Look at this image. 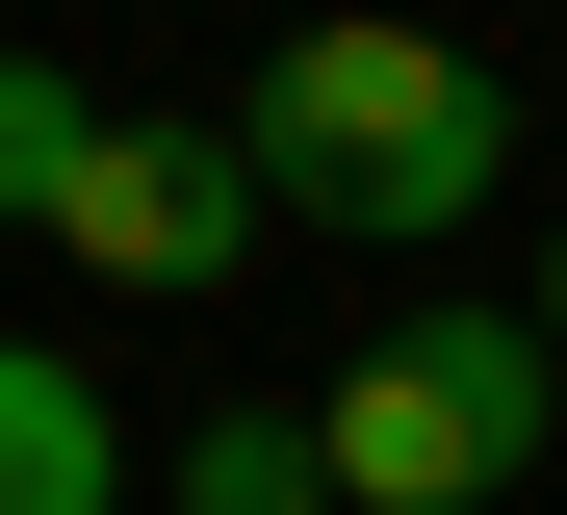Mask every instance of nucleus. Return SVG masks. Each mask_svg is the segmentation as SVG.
<instances>
[{"instance_id":"nucleus-1","label":"nucleus","mask_w":567,"mask_h":515,"mask_svg":"<svg viewBox=\"0 0 567 515\" xmlns=\"http://www.w3.org/2000/svg\"><path fill=\"white\" fill-rule=\"evenodd\" d=\"M233 181L258 206H310V233H361V258H413V233H464V206L516 181V78L491 52H439V27H284L258 52V103H233Z\"/></svg>"},{"instance_id":"nucleus-2","label":"nucleus","mask_w":567,"mask_h":515,"mask_svg":"<svg viewBox=\"0 0 567 515\" xmlns=\"http://www.w3.org/2000/svg\"><path fill=\"white\" fill-rule=\"evenodd\" d=\"M542 439H567V361H542V309H413V336H361V361L310 387V464H336V515H491Z\"/></svg>"},{"instance_id":"nucleus-3","label":"nucleus","mask_w":567,"mask_h":515,"mask_svg":"<svg viewBox=\"0 0 567 515\" xmlns=\"http://www.w3.org/2000/svg\"><path fill=\"white\" fill-rule=\"evenodd\" d=\"M258 233H284V206L233 181V130H130V103H104V130H78V181H52V258L130 284V309H207Z\"/></svg>"},{"instance_id":"nucleus-4","label":"nucleus","mask_w":567,"mask_h":515,"mask_svg":"<svg viewBox=\"0 0 567 515\" xmlns=\"http://www.w3.org/2000/svg\"><path fill=\"white\" fill-rule=\"evenodd\" d=\"M0 515H130V439L52 336H0Z\"/></svg>"},{"instance_id":"nucleus-5","label":"nucleus","mask_w":567,"mask_h":515,"mask_svg":"<svg viewBox=\"0 0 567 515\" xmlns=\"http://www.w3.org/2000/svg\"><path fill=\"white\" fill-rule=\"evenodd\" d=\"M181 515H336L310 412H207V439H181Z\"/></svg>"},{"instance_id":"nucleus-6","label":"nucleus","mask_w":567,"mask_h":515,"mask_svg":"<svg viewBox=\"0 0 567 515\" xmlns=\"http://www.w3.org/2000/svg\"><path fill=\"white\" fill-rule=\"evenodd\" d=\"M78 130H104V103H78L52 52H0V233H52V181H78Z\"/></svg>"},{"instance_id":"nucleus-7","label":"nucleus","mask_w":567,"mask_h":515,"mask_svg":"<svg viewBox=\"0 0 567 515\" xmlns=\"http://www.w3.org/2000/svg\"><path fill=\"white\" fill-rule=\"evenodd\" d=\"M542 361H567V233H542Z\"/></svg>"}]
</instances>
